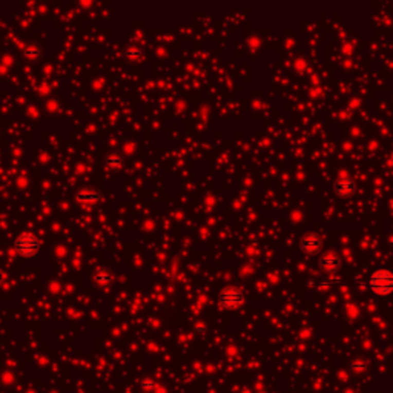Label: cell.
Returning <instances> with one entry per match:
<instances>
[{"instance_id":"6da1fadb","label":"cell","mask_w":393,"mask_h":393,"mask_svg":"<svg viewBox=\"0 0 393 393\" xmlns=\"http://www.w3.org/2000/svg\"><path fill=\"white\" fill-rule=\"evenodd\" d=\"M369 286L372 292L380 296H387L393 292V272L389 269H377L370 278Z\"/></svg>"},{"instance_id":"7a4b0ae2","label":"cell","mask_w":393,"mask_h":393,"mask_svg":"<svg viewBox=\"0 0 393 393\" xmlns=\"http://www.w3.org/2000/svg\"><path fill=\"white\" fill-rule=\"evenodd\" d=\"M12 246L17 254H20L23 257H34L40 251L42 241L32 232H22L20 235H17L14 238Z\"/></svg>"},{"instance_id":"3957f363","label":"cell","mask_w":393,"mask_h":393,"mask_svg":"<svg viewBox=\"0 0 393 393\" xmlns=\"http://www.w3.org/2000/svg\"><path fill=\"white\" fill-rule=\"evenodd\" d=\"M243 301H244L243 292L234 286H227L221 289V292L218 294V302L226 309H237L243 304Z\"/></svg>"},{"instance_id":"277c9868","label":"cell","mask_w":393,"mask_h":393,"mask_svg":"<svg viewBox=\"0 0 393 393\" xmlns=\"http://www.w3.org/2000/svg\"><path fill=\"white\" fill-rule=\"evenodd\" d=\"M321 246H323V240H321L315 232L304 234V235L299 238V247H301V251H304L306 254H316V252H319Z\"/></svg>"},{"instance_id":"5b68a950","label":"cell","mask_w":393,"mask_h":393,"mask_svg":"<svg viewBox=\"0 0 393 393\" xmlns=\"http://www.w3.org/2000/svg\"><path fill=\"white\" fill-rule=\"evenodd\" d=\"M356 191V185H355V180L352 177H341L340 180L335 182L333 185V192L338 196H352Z\"/></svg>"},{"instance_id":"8992f818","label":"cell","mask_w":393,"mask_h":393,"mask_svg":"<svg viewBox=\"0 0 393 393\" xmlns=\"http://www.w3.org/2000/svg\"><path fill=\"white\" fill-rule=\"evenodd\" d=\"M318 266L326 272V274H335L341 267V258L336 254H324L318 260Z\"/></svg>"},{"instance_id":"52a82bcc","label":"cell","mask_w":393,"mask_h":393,"mask_svg":"<svg viewBox=\"0 0 393 393\" xmlns=\"http://www.w3.org/2000/svg\"><path fill=\"white\" fill-rule=\"evenodd\" d=\"M76 200L79 203H83V204H96V203L101 201V194L96 188L86 186V188H82L80 191L76 192Z\"/></svg>"},{"instance_id":"ba28073f","label":"cell","mask_w":393,"mask_h":393,"mask_svg":"<svg viewBox=\"0 0 393 393\" xmlns=\"http://www.w3.org/2000/svg\"><path fill=\"white\" fill-rule=\"evenodd\" d=\"M94 281H96L97 286H101V288L109 286L114 281V274L106 271V269H98L97 272L94 274Z\"/></svg>"},{"instance_id":"9c48e42d","label":"cell","mask_w":393,"mask_h":393,"mask_svg":"<svg viewBox=\"0 0 393 393\" xmlns=\"http://www.w3.org/2000/svg\"><path fill=\"white\" fill-rule=\"evenodd\" d=\"M123 157L120 155V154H117V152H109L106 157H104V163H106V166H109V168H112V169H115V168H120L121 165H123Z\"/></svg>"},{"instance_id":"30bf717a","label":"cell","mask_w":393,"mask_h":393,"mask_svg":"<svg viewBox=\"0 0 393 393\" xmlns=\"http://www.w3.org/2000/svg\"><path fill=\"white\" fill-rule=\"evenodd\" d=\"M25 56L28 59H39L42 56V49L37 45H28L26 49H25Z\"/></svg>"},{"instance_id":"8fae6325","label":"cell","mask_w":393,"mask_h":393,"mask_svg":"<svg viewBox=\"0 0 393 393\" xmlns=\"http://www.w3.org/2000/svg\"><path fill=\"white\" fill-rule=\"evenodd\" d=\"M126 57L131 59V60H138L140 57H143V52L141 49H137V48H129L126 51Z\"/></svg>"},{"instance_id":"7c38bea8","label":"cell","mask_w":393,"mask_h":393,"mask_svg":"<svg viewBox=\"0 0 393 393\" xmlns=\"http://www.w3.org/2000/svg\"><path fill=\"white\" fill-rule=\"evenodd\" d=\"M352 369L356 370V372H364V370L367 369V364L363 363V361H355V363L352 364Z\"/></svg>"},{"instance_id":"4fadbf2b","label":"cell","mask_w":393,"mask_h":393,"mask_svg":"<svg viewBox=\"0 0 393 393\" xmlns=\"http://www.w3.org/2000/svg\"><path fill=\"white\" fill-rule=\"evenodd\" d=\"M3 281H5V272L0 269V286H2V283H3Z\"/></svg>"}]
</instances>
